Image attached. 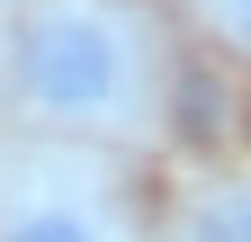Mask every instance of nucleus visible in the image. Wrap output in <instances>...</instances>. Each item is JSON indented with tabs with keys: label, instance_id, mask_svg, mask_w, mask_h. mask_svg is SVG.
<instances>
[{
	"label": "nucleus",
	"instance_id": "1",
	"mask_svg": "<svg viewBox=\"0 0 251 242\" xmlns=\"http://www.w3.org/2000/svg\"><path fill=\"white\" fill-rule=\"evenodd\" d=\"M9 99L72 144H144L162 126L171 63L135 0H18Z\"/></svg>",
	"mask_w": 251,
	"mask_h": 242
},
{
	"label": "nucleus",
	"instance_id": "2",
	"mask_svg": "<svg viewBox=\"0 0 251 242\" xmlns=\"http://www.w3.org/2000/svg\"><path fill=\"white\" fill-rule=\"evenodd\" d=\"M0 242H135L126 179L90 153H45L0 170Z\"/></svg>",
	"mask_w": 251,
	"mask_h": 242
},
{
	"label": "nucleus",
	"instance_id": "3",
	"mask_svg": "<svg viewBox=\"0 0 251 242\" xmlns=\"http://www.w3.org/2000/svg\"><path fill=\"white\" fill-rule=\"evenodd\" d=\"M152 242H251V179H198Z\"/></svg>",
	"mask_w": 251,
	"mask_h": 242
},
{
	"label": "nucleus",
	"instance_id": "4",
	"mask_svg": "<svg viewBox=\"0 0 251 242\" xmlns=\"http://www.w3.org/2000/svg\"><path fill=\"white\" fill-rule=\"evenodd\" d=\"M198 18H206L233 54H251V0H198Z\"/></svg>",
	"mask_w": 251,
	"mask_h": 242
}]
</instances>
